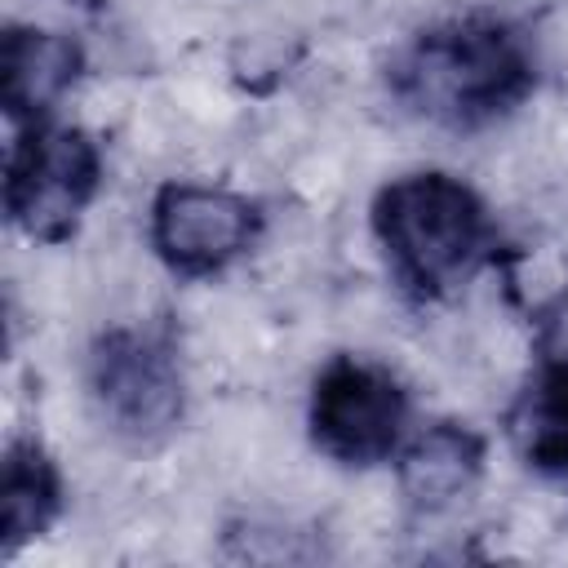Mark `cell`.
Returning a JSON list of instances; mask_svg holds the SVG:
<instances>
[{"instance_id":"obj_1","label":"cell","mask_w":568,"mask_h":568,"mask_svg":"<svg viewBox=\"0 0 568 568\" xmlns=\"http://www.w3.org/2000/svg\"><path fill=\"white\" fill-rule=\"evenodd\" d=\"M390 98L448 133H475L515 115L537 89L528 40L493 13H462L417 31L386 71Z\"/></svg>"},{"instance_id":"obj_2","label":"cell","mask_w":568,"mask_h":568,"mask_svg":"<svg viewBox=\"0 0 568 568\" xmlns=\"http://www.w3.org/2000/svg\"><path fill=\"white\" fill-rule=\"evenodd\" d=\"M368 217L390 280L417 302L453 297L497 248V222L484 195L444 169L390 178L373 195Z\"/></svg>"},{"instance_id":"obj_3","label":"cell","mask_w":568,"mask_h":568,"mask_svg":"<svg viewBox=\"0 0 568 568\" xmlns=\"http://www.w3.org/2000/svg\"><path fill=\"white\" fill-rule=\"evenodd\" d=\"M84 386L98 422L129 444L164 439L186 413L182 355L160 324L102 328L84 355Z\"/></svg>"},{"instance_id":"obj_4","label":"cell","mask_w":568,"mask_h":568,"mask_svg":"<svg viewBox=\"0 0 568 568\" xmlns=\"http://www.w3.org/2000/svg\"><path fill=\"white\" fill-rule=\"evenodd\" d=\"M102 186V151L80 124L36 120L22 124L4 164V213L40 244H62L75 235Z\"/></svg>"},{"instance_id":"obj_5","label":"cell","mask_w":568,"mask_h":568,"mask_svg":"<svg viewBox=\"0 0 568 568\" xmlns=\"http://www.w3.org/2000/svg\"><path fill=\"white\" fill-rule=\"evenodd\" d=\"M311 444L337 466H382L399 457L408 435V390L404 382L364 355H333L306 399Z\"/></svg>"},{"instance_id":"obj_6","label":"cell","mask_w":568,"mask_h":568,"mask_svg":"<svg viewBox=\"0 0 568 568\" xmlns=\"http://www.w3.org/2000/svg\"><path fill=\"white\" fill-rule=\"evenodd\" d=\"M146 235L155 257L182 280L222 275L262 235V204L213 182H164L151 200Z\"/></svg>"},{"instance_id":"obj_7","label":"cell","mask_w":568,"mask_h":568,"mask_svg":"<svg viewBox=\"0 0 568 568\" xmlns=\"http://www.w3.org/2000/svg\"><path fill=\"white\" fill-rule=\"evenodd\" d=\"M84 71V53L67 31L9 22L0 36V102L13 129L49 120Z\"/></svg>"},{"instance_id":"obj_8","label":"cell","mask_w":568,"mask_h":568,"mask_svg":"<svg viewBox=\"0 0 568 568\" xmlns=\"http://www.w3.org/2000/svg\"><path fill=\"white\" fill-rule=\"evenodd\" d=\"M67 501V484L58 462L40 439H13L0 466V550L18 555L36 537H44Z\"/></svg>"},{"instance_id":"obj_9","label":"cell","mask_w":568,"mask_h":568,"mask_svg":"<svg viewBox=\"0 0 568 568\" xmlns=\"http://www.w3.org/2000/svg\"><path fill=\"white\" fill-rule=\"evenodd\" d=\"M484 470V439L462 422H435L399 448V484L408 501L439 510L475 488Z\"/></svg>"},{"instance_id":"obj_10","label":"cell","mask_w":568,"mask_h":568,"mask_svg":"<svg viewBox=\"0 0 568 568\" xmlns=\"http://www.w3.org/2000/svg\"><path fill=\"white\" fill-rule=\"evenodd\" d=\"M519 457L546 475L568 484V359H550L528 382L515 422H510Z\"/></svg>"}]
</instances>
